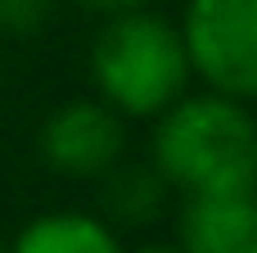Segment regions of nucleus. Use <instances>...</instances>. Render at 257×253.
Here are the masks:
<instances>
[{"instance_id": "obj_1", "label": "nucleus", "mask_w": 257, "mask_h": 253, "mask_svg": "<svg viewBox=\"0 0 257 253\" xmlns=\"http://www.w3.org/2000/svg\"><path fill=\"white\" fill-rule=\"evenodd\" d=\"M181 195L257 190V118L248 104L203 91L181 95L154 118V158Z\"/></svg>"}, {"instance_id": "obj_2", "label": "nucleus", "mask_w": 257, "mask_h": 253, "mask_svg": "<svg viewBox=\"0 0 257 253\" xmlns=\"http://www.w3.org/2000/svg\"><path fill=\"white\" fill-rule=\"evenodd\" d=\"M90 77L108 109L122 118H158L190 91V54L176 23L149 5L108 14L90 45Z\"/></svg>"}, {"instance_id": "obj_3", "label": "nucleus", "mask_w": 257, "mask_h": 253, "mask_svg": "<svg viewBox=\"0 0 257 253\" xmlns=\"http://www.w3.org/2000/svg\"><path fill=\"white\" fill-rule=\"evenodd\" d=\"M190 72L239 104H257V0H185Z\"/></svg>"}, {"instance_id": "obj_4", "label": "nucleus", "mask_w": 257, "mask_h": 253, "mask_svg": "<svg viewBox=\"0 0 257 253\" xmlns=\"http://www.w3.org/2000/svg\"><path fill=\"white\" fill-rule=\"evenodd\" d=\"M36 154L59 177L99 181L126 154V122L99 95L95 100H63L36 127Z\"/></svg>"}, {"instance_id": "obj_5", "label": "nucleus", "mask_w": 257, "mask_h": 253, "mask_svg": "<svg viewBox=\"0 0 257 253\" xmlns=\"http://www.w3.org/2000/svg\"><path fill=\"white\" fill-rule=\"evenodd\" d=\"M257 240V190L185 195L176 208L181 253H248Z\"/></svg>"}, {"instance_id": "obj_6", "label": "nucleus", "mask_w": 257, "mask_h": 253, "mask_svg": "<svg viewBox=\"0 0 257 253\" xmlns=\"http://www.w3.org/2000/svg\"><path fill=\"white\" fill-rule=\"evenodd\" d=\"M99 217L108 226H149L167 213L172 186L154 163H113L99 181Z\"/></svg>"}, {"instance_id": "obj_7", "label": "nucleus", "mask_w": 257, "mask_h": 253, "mask_svg": "<svg viewBox=\"0 0 257 253\" xmlns=\"http://www.w3.org/2000/svg\"><path fill=\"white\" fill-rule=\"evenodd\" d=\"M9 253H126L117 240V226H108L99 213L54 208L32 217L14 240Z\"/></svg>"}, {"instance_id": "obj_8", "label": "nucleus", "mask_w": 257, "mask_h": 253, "mask_svg": "<svg viewBox=\"0 0 257 253\" xmlns=\"http://www.w3.org/2000/svg\"><path fill=\"white\" fill-rule=\"evenodd\" d=\"M54 5L59 0H0V36L5 41L36 36L54 18Z\"/></svg>"}, {"instance_id": "obj_9", "label": "nucleus", "mask_w": 257, "mask_h": 253, "mask_svg": "<svg viewBox=\"0 0 257 253\" xmlns=\"http://www.w3.org/2000/svg\"><path fill=\"white\" fill-rule=\"evenodd\" d=\"M81 9H95V14H122V9H140L149 0H77Z\"/></svg>"}, {"instance_id": "obj_10", "label": "nucleus", "mask_w": 257, "mask_h": 253, "mask_svg": "<svg viewBox=\"0 0 257 253\" xmlns=\"http://www.w3.org/2000/svg\"><path fill=\"white\" fill-rule=\"evenodd\" d=\"M136 253H181V249H176V244H140Z\"/></svg>"}, {"instance_id": "obj_11", "label": "nucleus", "mask_w": 257, "mask_h": 253, "mask_svg": "<svg viewBox=\"0 0 257 253\" xmlns=\"http://www.w3.org/2000/svg\"><path fill=\"white\" fill-rule=\"evenodd\" d=\"M0 86H5V54H0Z\"/></svg>"}, {"instance_id": "obj_12", "label": "nucleus", "mask_w": 257, "mask_h": 253, "mask_svg": "<svg viewBox=\"0 0 257 253\" xmlns=\"http://www.w3.org/2000/svg\"><path fill=\"white\" fill-rule=\"evenodd\" d=\"M0 253H9V244H5V240H0Z\"/></svg>"}, {"instance_id": "obj_13", "label": "nucleus", "mask_w": 257, "mask_h": 253, "mask_svg": "<svg viewBox=\"0 0 257 253\" xmlns=\"http://www.w3.org/2000/svg\"><path fill=\"white\" fill-rule=\"evenodd\" d=\"M248 253H257V240H253V249H248Z\"/></svg>"}]
</instances>
